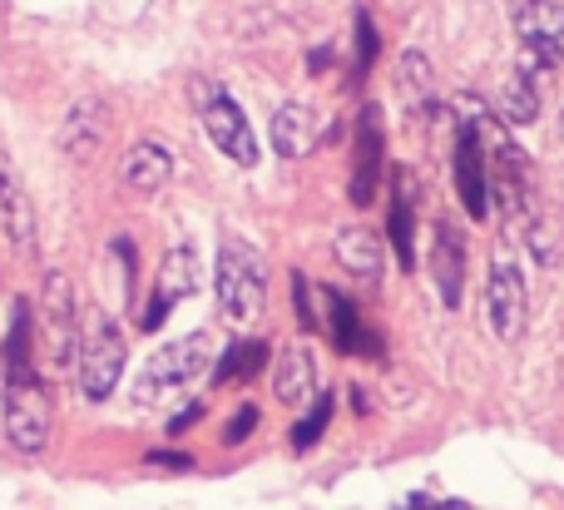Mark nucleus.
Returning <instances> with one entry per match:
<instances>
[{"mask_svg": "<svg viewBox=\"0 0 564 510\" xmlns=\"http://www.w3.org/2000/svg\"><path fill=\"white\" fill-rule=\"evenodd\" d=\"M516 30L530 55L564 65V6L560 0H516Z\"/></svg>", "mask_w": 564, "mask_h": 510, "instance_id": "12", "label": "nucleus"}, {"mask_svg": "<svg viewBox=\"0 0 564 510\" xmlns=\"http://www.w3.org/2000/svg\"><path fill=\"white\" fill-rule=\"evenodd\" d=\"M50 397L35 377H6V442L20 456H40L50 446Z\"/></svg>", "mask_w": 564, "mask_h": 510, "instance_id": "6", "label": "nucleus"}, {"mask_svg": "<svg viewBox=\"0 0 564 510\" xmlns=\"http://www.w3.org/2000/svg\"><path fill=\"white\" fill-rule=\"evenodd\" d=\"M115 258H119V278H124V297H134V283H139V253H134V238H119V243H115Z\"/></svg>", "mask_w": 564, "mask_h": 510, "instance_id": "28", "label": "nucleus"}, {"mask_svg": "<svg viewBox=\"0 0 564 510\" xmlns=\"http://www.w3.org/2000/svg\"><path fill=\"white\" fill-rule=\"evenodd\" d=\"M253 432H258V406H253V402H243V406H238V416H234V422H228L224 442H228V446H243Z\"/></svg>", "mask_w": 564, "mask_h": 510, "instance_id": "29", "label": "nucleus"}, {"mask_svg": "<svg viewBox=\"0 0 564 510\" xmlns=\"http://www.w3.org/2000/svg\"><path fill=\"white\" fill-rule=\"evenodd\" d=\"M312 144H317V119H312V109L297 105V99L278 105V115H273V149L278 154L302 159V154H312Z\"/></svg>", "mask_w": 564, "mask_h": 510, "instance_id": "21", "label": "nucleus"}, {"mask_svg": "<svg viewBox=\"0 0 564 510\" xmlns=\"http://www.w3.org/2000/svg\"><path fill=\"white\" fill-rule=\"evenodd\" d=\"M456 194L470 218L490 214V164H486V149H480V134L470 124L456 129Z\"/></svg>", "mask_w": 564, "mask_h": 510, "instance_id": "13", "label": "nucleus"}, {"mask_svg": "<svg viewBox=\"0 0 564 510\" xmlns=\"http://www.w3.org/2000/svg\"><path fill=\"white\" fill-rule=\"evenodd\" d=\"M204 412H208V406L198 402V397H194V402H184V412H178L174 422H169V436H184L188 426H198V422H204Z\"/></svg>", "mask_w": 564, "mask_h": 510, "instance_id": "31", "label": "nucleus"}, {"mask_svg": "<svg viewBox=\"0 0 564 510\" xmlns=\"http://www.w3.org/2000/svg\"><path fill=\"white\" fill-rule=\"evenodd\" d=\"M169 178H174V149H169L164 139H139L124 154V184L134 188V194H144V198L164 194Z\"/></svg>", "mask_w": 564, "mask_h": 510, "instance_id": "16", "label": "nucleus"}, {"mask_svg": "<svg viewBox=\"0 0 564 510\" xmlns=\"http://www.w3.org/2000/svg\"><path fill=\"white\" fill-rule=\"evenodd\" d=\"M268 362H273V347H268L263 337H234V347H228V352L218 357V367H214V382L218 387L248 382V377H258Z\"/></svg>", "mask_w": 564, "mask_h": 510, "instance_id": "22", "label": "nucleus"}, {"mask_svg": "<svg viewBox=\"0 0 564 510\" xmlns=\"http://www.w3.org/2000/svg\"><path fill=\"white\" fill-rule=\"evenodd\" d=\"M332 253H337V263L347 268L351 278H361V283H377L381 268H387V248H381V238L371 234V228H341L337 243H332Z\"/></svg>", "mask_w": 564, "mask_h": 510, "instance_id": "19", "label": "nucleus"}, {"mask_svg": "<svg viewBox=\"0 0 564 510\" xmlns=\"http://www.w3.org/2000/svg\"><path fill=\"white\" fill-rule=\"evenodd\" d=\"M30 303L15 307L10 317V337H6V377H35V362H30Z\"/></svg>", "mask_w": 564, "mask_h": 510, "instance_id": "23", "label": "nucleus"}, {"mask_svg": "<svg viewBox=\"0 0 564 510\" xmlns=\"http://www.w3.org/2000/svg\"><path fill=\"white\" fill-rule=\"evenodd\" d=\"M397 510H466L460 501H436V496H426V491H416V496H406Z\"/></svg>", "mask_w": 564, "mask_h": 510, "instance_id": "32", "label": "nucleus"}, {"mask_svg": "<svg viewBox=\"0 0 564 510\" xmlns=\"http://www.w3.org/2000/svg\"><path fill=\"white\" fill-rule=\"evenodd\" d=\"M214 297H218V317L228 327H253L268 307V263L248 238H228L218 248V268H214Z\"/></svg>", "mask_w": 564, "mask_h": 510, "instance_id": "1", "label": "nucleus"}, {"mask_svg": "<svg viewBox=\"0 0 564 510\" xmlns=\"http://www.w3.org/2000/svg\"><path fill=\"white\" fill-rule=\"evenodd\" d=\"M332 59H337V50H332V45H317V50L307 55V69H312V75H322V69H327Z\"/></svg>", "mask_w": 564, "mask_h": 510, "instance_id": "33", "label": "nucleus"}, {"mask_svg": "<svg viewBox=\"0 0 564 510\" xmlns=\"http://www.w3.org/2000/svg\"><path fill=\"white\" fill-rule=\"evenodd\" d=\"M204 367H214V337L208 333H194V337H178V343H164L154 357L144 362V372H139L134 382V402L149 406L159 402V397L178 392V387H188Z\"/></svg>", "mask_w": 564, "mask_h": 510, "instance_id": "4", "label": "nucleus"}, {"mask_svg": "<svg viewBox=\"0 0 564 510\" xmlns=\"http://www.w3.org/2000/svg\"><path fill=\"white\" fill-rule=\"evenodd\" d=\"M322 303H327V337L337 343V352H347V357H377L381 352V343L371 337V327L361 323V313L351 307L347 293L322 287Z\"/></svg>", "mask_w": 564, "mask_h": 510, "instance_id": "15", "label": "nucleus"}, {"mask_svg": "<svg viewBox=\"0 0 564 510\" xmlns=\"http://www.w3.org/2000/svg\"><path fill=\"white\" fill-rule=\"evenodd\" d=\"M40 337H45V367L55 377L75 372L79 367V337H85V327H79V303H75V287H69V278L59 273V268H50L45 273V287H40Z\"/></svg>", "mask_w": 564, "mask_h": 510, "instance_id": "3", "label": "nucleus"}, {"mask_svg": "<svg viewBox=\"0 0 564 510\" xmlns=\"http://www.w3.org/2000/svg\"><path fill=\"white\" fill-rule=\"evenodd\" d=\"M198 293V248L194 243H174L164 258V268H159V283H154V297H149L144 307V333H154V327L169 323V313H174L184 297Z\"/></svg>", "mask_w": 564, "mask_h": 510, "instance_id": "10", "label": "nucleus"}, {"mask_svg": "<svg viewBox=\"0 0 564 510\" xmlns=\"http://www.w3.org/2000/svg\"><path fill=\"white\" fill-rule=\"evenodd\" d=\"M332 412H337V402H332V392H322L317 402H312V412L292 426V452H312V446L322 442V432H327Z\"/></svg>", "mask_w": 564, "mask_h": 510, "instance_id": "25", "label": "nucleus"}, {"mask_svg": "<svg viewBox=\"0 0 564 510\" xmlns=\"http://www.w3.org/2000/svg\"><path fill=\"white\" fill-rule=\"evenodd\" d=\"M109 129H115V109L105 95H85L69 105V115L59 119V154L75 159V164H95L99 149H105Z\"/></svg>", "mask_w": 564, "mask_h": 510, "instance_id": "8", "label": "nucleus"}, {"mask_svg": "<svg viewBox=\"0 0 564 510\" xmlns=\"http://www.w3.org/2000/svg\"><path fill=\"white\" fill-rule=\"evenodd\" d=\"M387 238H391L397 263L411 273V268H416V208H411V174H406V169H397V194H391Z\"/></svg>", "mask_w": 564, "mask_h": 510, "instance_id": "20", "label": "nucleus"}, {"mask_svg": "<svg viewBox=\"0 0 564 510\" xmlns=\"http://www.w3.org/2000/svg\"><path fill=\"white\" fill-rule=\"evenodd\" d=\"M273 397L282 406H307L317 402V357L312 347H288L273 367Z\"/></svg>", "mask_w": 564, "mask_h": 510, "instance_id": "17", "label": "nucleus"}, {"mask_svg": "<svg viewBox=\"0 0 564 510\" xmlns=\"http://www.w3.org/2000/svg\"><path fill=\"white\" fill-rule=\"evenodd\" d=\"M351 406H357V412H361V416H367V412H371V406H367V392H361V387H351Z\"/></svg>", "mask_w": 564, "mask_h": 510, "instance_id": "34", "label": "nucleus"}, {"mask_svg": "<svg viewBox=\"0 0 564 510\" xmlns=\"http://www.w3.org/2000/svg\"><path fill=\"white\" fill-rule=\"evenodd\" d=\"M486 323L500 343H516L530 323V287L520 278L516 258H506V253L490 263V278H486Z\"/></svg>", "mask_w": 564, "mask_h": 510, "instance_id": "7", "label": "nucleus"}, {"mask_svg": "<svg viewBox=\"0 0 564 510\" xmlns=\"http://www.w3.org/2000/svg\"><path fill=\"white\" fill-rule=\"evenodd\" d=\"M381 174H387V134H381V109L367 105L357 119V154H351V208H371Z\"/></svg>", "mask_w": 564, "mask_h": 510, "instance_id": "9", "label": "nucleus"}, {"mask_svg": "<svg viewBox=\"0 0 564 510\" xmlns=\"http://www.w3.org/2000/svg\"><path fill=\"white\" fill-rule=\"evenodd\" d=\"M397 75H401V89H406L411 105L431 109V65H426V55H421V50H406V55H401Z\"/></svg>", "mask_w": 564, "mask_h": 510, "instance_id": "24", "label": "nucleus"}, {"mask_svg": "<svg viewBox=\"0 0 564 510\" xmlns=\"http://www.w3.org/2000/svg\"><path fill=\"white\" fill-rule=\"evenodd\" d=\"M124 357H129V347H124V333H119L115 317H105V313L89 317L85 337H79V367H75L85 402L115 397L119 377H124Z\"/></svg>", "mask_w": 564, "mask_h": 510, "instance_id": "5", "label": "nucleus"}, {"mask_svg": "<svg viewBox=\"0 0 564 510\" xmlns=\"http://www.w3.org/2000/svg\"><path fill=\"white\" fill-rule=\"evenodd\" d=\"M560 134H564V109H560Z\"/></svg>", "mask_w": 564, "mask_h": 510, "instance_id": "35", "label": "nucleus"}, {"mask_svg": "<svg viewBox=\"0 0 564 510\" xmlns=\"http://www.w3.org/2000/svg\"><path fill=\"white\" fill-rule=\"evenodd\" d=\"M0 234L10 238V248H15L20 258L35 253V238H40V228H35V204H30L25 178H20L15 159H10L6 149H0Z\"/></svg>", "mask_w": 564, "mask_h": 510, "instance_id": "11", "label": "nucleus"}, {"mask_svg": "<svg viewBox=\"0 0 564 510\" xmlns=\"http://www.w3.org/2000/svg\"><path fill=\"white\" fill-rule=\"evenodd\" d=\"M431 273H436L441 303L460 307V287H466V238H460V228L436 224V243H431Z\"/></svg>", "mask_w": 564, "mask_h": 510, "instance_id": "18", "label": "nucleus"}, {"mask_svg": "<svg viewBox=\"0 0 564 510\" xmlns=\"http://www.w3.org/2000/svg\"><path fill=\"white\" fill-rule=\"evenodd\" d=\"M292 307H297V323L307 327V333H317L322 317H317V297H312V283L302 273H292Z\"/></svg>", "mask_w": 564, "mask_h": 510, "instance_id": "27", "label": "nucleus"}, {"mask_svg": "<svg viewBox=\"0 0 564 510\" xmlns=\"http://www.w3.org/2000/svg\"><path fill=\"white\" fill-rule=\"evenodd\" d=\"M377 55H381V35H377L367 10H357V69H351V79H367V69L377 65Z\"/></svg>", "mask_w": 564, "mask_h": 510, "instance_id": "26", "label": "nucleus"}, {"mask_svg": "<svg viewBox=\"0 0 564 510\" xmlns=\"http://www.w3.org/2000/svg\"><path fill=\"white\" fill-rule=\"evenodd\" d=\"M144 466L149 471H194V456L188 452H149Z\"/></svg>", "mask_w": 564, "mask_h": 510, "instance_id": "30", "label": "nucleus"}, {"mask_svg": "<svg viewBox=\"0 0 564 510\" xmlns=\"http://www.w3.org/2000/svg\"><path fill=\"white\" fill-rule=\"evenodd\" d=\"M550 69L555 65H545L540 55H520V65L506 75V85L496 89V99H500V115L510 119V124H535V115H540V89H545V79H550Z\"/></svg>", "mask_w": 564, "mask_h": 510, "instance_id": "14", "label": "nucleus"}, {"mask_svg": "<svg viewBox=\"0 0 564 510\" xmlns=\"http://www.w3.org/2000/svg\"><path fill=\"white\" fill-rule=\"evenodd\" d=\"M188 95H194V109H198V119H204L218 154L234 159L238 169H258V134H253V124H248L243 105H238L224 85H214V79H194Z\"/></svg>", "mask_w": 564, "mask_h": 510, "instance_id": "2", "label": "nucleus"}]
</instances>
